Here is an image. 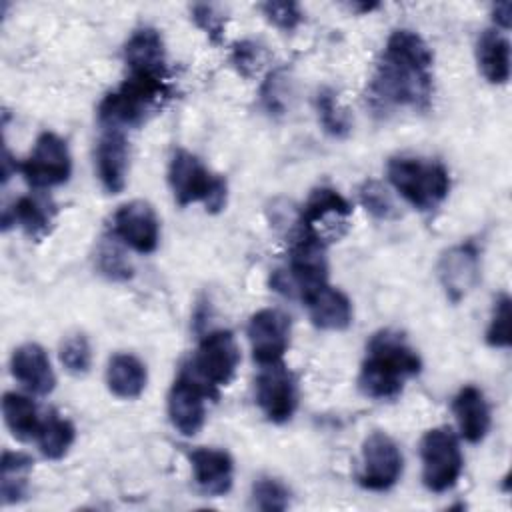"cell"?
Listing matches in <instances>:
<instances>
[{"mask_svg":"<svg viewBox=\"0 0 512 512\" xmlns=\"http://www.w3.org/2000/svg\"><path fill=\"white\" fill-rule=\"evenodd\" d=\"M510 296L508 294H500L494 302V308H492V316H490V322H488V328H486V342L488 346L492 348H508L510 342H512V336H510Z\"/></svg>","mask_w":512,"mask_h":512,"instance_id":"cell-31","label":"cell"},{"mask_svg":"<svg viewBox=\"0 0 512 512\" xmlns=\"http://www.w3.org/2000/svg\"><path fill=\"white\" fill-rule=\"evenodd\" d=\"M240 364V348L230 330H212L198 342L190 360V372L212 392L228 386Z\"/></svg>","mask_w":512,"mask_h":512,"instance_id":"cell-7","label":"cell"},{"mask_svg":"<svg viewBox=\"0 0 512 512\" xmlns=\"http://www.w3.org/2000/svg\"><path fill=\"white\" fill-rule=\"evenodd\" d=\"M148 382L146 366L140 358L128 352H118L110 356L106 366V386L108 390L122 400L138 398Z\"/></svg>","mask_w":512,"mask_h":512,"instance_id":"cell-23","label":"cell"},{"mask_svg":"<svg viewBox=\"0 0 512 512\" xmlns=\"http://www.w3.org/2000/svg\"><path fill=\"white\" fill-rule=\"evenodd\" d=\"M432 50L408 28L394 30L370 82V100L378 110L392 106L428 108L432 96Z\"/></svg>","mask_w":512,"mask_h":512,"instance_id":"cell-1","label":"cell"},{"mask_svg":"<svg viewBox=\"0 0 512 512\" xmlns=\"http://www.w3.org/2000/svg\"><path fill=\"white\" fill-rule=\"evenodd\" d=\"M194 482L206 496H224L232 490L234 462L228 452L218 448H196L188 454Z\"/></svg>","mask_w":512,"mask_h":512,"instance_id":"cell-17","label":"cell"},{"mask_svg":"<svg viewBox=\"0 0 512 512\" xmlns=\"http://www.w3.org/2000/svg\"><path fill=\"white\" fill-rule=\"evenodd\" d=\"M124 62L130 74L166 76V50L160 32L152 26L134 30L124 44Z\"/></svg>","mask_w":512,"mask_h":512,"instance_id":"cell-20","label":"cell"},{"mask_svg":"<svg viewBox=\"0 0 512 512\" xmlns=\"http://www.w3.org/2000/svg\"><path fill=\"white\" fill-rule=\"evenodd\" d=\"M476 60L482 76L490 84H506L510 78V42L498 30L490 28L478 36Z\"/></svg>","mask_w":512,"mask_h":512,"instance_id":"cell-24","label":"cell"},{"mask_svg":"<svg viewBox=\"0 0 512 512\" xmlns=\"http://www.w3.org/2000/svg\"><path fill=\"white\" fill-rule=\"evenodd\" d=\"M452 412H454L460 436L466 442L478 444L486 438L492 416H490L488 400L478 386L474 384L462 386L452 400Z\"/></svg>","mask_w":512,"mask_h":512,"instance_id":"cell-19","label":"cell"},{"mask_svg":"<svg viewBox=\"0 0 512 512\" xmlns=\"http://www.w3.org/2000/svg\"><path fill=\"white\" fill-rule=\"evenodd\" d=\"M2 414L14 438L18 440L36 438L42 420L38 416V408L32 402V398L18 392H6L2 398Z\"/></svg>","mask_w":512,"mask_h":512,"instance_id":"cell-25","label":"cell"},{"mask_svg":"<svg viewBox=\"0 0 512 512\" xmlns=\"http://www.w3.org/2000/svg\"><path fill=\"white\" fill-rule=\"evenodd\" d=\"M422 360L400 332L380 330L366 344L358 388L372 400H396L406 380L418 376Z\"/></svg>","mask_w":512,"mask_h":512,"instance_id":"cell-2","label":"cell"},{"mask_svg":"<svg viewBox=\"0 0 512 512\" xmlns=\"http://www.w3.org/2000/svg\"><path fill=\"white\" fill-rule=\"evenodd\" d=\"M260 10L268 22L284 32H292L302 22V10L296 2H266Z\"/></svg>","mask_w":512,"mask_h":512,"instance_id":"cell-35","label":"cell"},{"mask_svg":"<svg viewBox=\"0 0 512 512\" xmlns=\"http://www.w3.org/2000/svg\"><path fill=\"white\" fill-rule=\"evenodd\" d=\"M34 460L24 452L4 450L2 454V478H0V494L4 504H16L26 496V476L32 468Z\"/></svg>","mask_w":512,"mask_h":512,"instance_id":"cell-27","label":"cell"},{"mask_svg":"<svg viewBox=\"0 0 512 512\" xmlns=\"http://www.w3.org/2000/svg\"><path fill=\"white\" fill-rule=\"evenodd\" d=\"M420 460H422V482L434 492L442 494L456 486L464 456L460 440L450 426H436L424 432L420 440Z\"/></svg>","mask_w":512,"mask_h":512,"instance_id":"cell-6","label":"cell"},{"mask_svg":"<svg viewBox=\"0 0 512 512\" xmlns=\"http://www.w3.org/2000/svg\"><path fill=\"white\" fill-rule=\"evenodd\" d=\"M168 184L178 206L202 202L206 212L216 214L226 206L228 186L218 174H212L198 156L188 150H176L168 164Z\"/></svg>","mask_w":512,"mask_h":512,"instance_id":"cell-5","label":"cell"},{"mask_svg":"<svg viewBox=\"0 0 512 512\" xmlns=\"http://www.w3.org/2000/svg\"><path fill=\"white\" fill-rule=\"evenodd\" d=\"M360 202L374 218L388 220L396 214V208L388 190L376 180H366L360 186Z\"/></svg>","mask_w":512,"mask_h":512,"instance_id":"cell-33","label":"cell"},{"mask_svg":"<svg viewBox=\"0 0 512 512\" xmlns=\"http://www.w3.org/2000/svg\"><path fill=\"white\" fill-rule=\"evenodd\" d=\"M302 302L308 308L312 324L320 330L340 332L352 324L354 310L350 298L338 288H332L330 284H324L322 288L314 290Z\"/></svg>","mask_w":512,"mask_h":512,"instance_id":"cell-21","label":"cell"},{"mask_svg":"<svg viewBox=\"0 0 512 512\" xmlns=\"http://www.w3.org/2000/svg\"><path fill=\"white\" fill-rule=\"evenodd\" d=\"M402 470L404 456L394 438L382 430L370 432L360 450V468L356 474L358 484L372 492H384L400 480Z\"/></svg>","mask_w":512,"mask_h":512,"instance_id":"cell-9","label":"cell"},{"mask_svg":"<svg viewBox=\"0 0 512 512\" xmlns=\"http://www.w3.org/2000/svg\"><path fill=\"white\" fill-rule=\"evenodd\" d=\"M96 266L100 274L106 276L108 280L120 282L132 278V266L114 242H102V246L96 252Z\"/></svg>","mask_w":512,"mask_h":512,"instance_id":"cell-32","label":"cell"},{"mask_svg":"<svg viewBox=\"0 0 512 512\" xmlns=\"http://www.w3.org/2000/svg\"><path fill=\"white\" fill-rule=\"evenodd\" d=\"M166 76L130 74L116 90L108 92L98 106V120L104 128H132L146 122L148 114L168 98Z\"/></svg>","mask_w":512,"mask_h":512,"instance_id":"cell-3","label":"cell"},{"mask_svg":"<svg viewBox=\"0 0 512 512\" xmlns=\"http://www.w3.org/2000/svg\"><path fill=\"white\" fill-rule=\"evenodd\" d=\"M12 376L34 396H48L56 386V376L46 350L36 342H26L12 352Z\"/></svg>","mask_w":512,"mask_h":512,"instance_id":"cell-18","label":"cell"},{"mask_svg":"<svg viewBox=\"0 0 512 512\" xmlns=\"http://www.w3.org/2000/svg\"><path fill=\"white\" fill-rule=\"evenodd\" d=\"M20 174L34 190H48L68 182L72 174V156L66 140L54 132H42L28 158L18 164Z\"/></svg>","mask_w":512,"mask_h":512,"instance_id":"cell-8","label":"cell"},{"mask_svg":"<svg viewBox=\"0 0 512 512\" xmlns=\"http://www.w3.org/2000/svg\"><path fill=\"white\" fill-rule=\"evenodd\" d=\"M218 394L182 368L168 392V418L182 436H196L206 422V400Z\"/></svg>","mask_w":512,"mask_h":512,"instance_id":"cell-11","label":"cell"},{"mask_svg":"<svg viewBox=\"0 0 512 512\" xmlns=\"http://www.w3.org/2000/svg\"><path fill=\"white\" fill-rule=\"evenodd\" d=\"M56 216V206L50 198L40 194L20 196L12 208L4 210V228L18 224L26 236L40 240L50 232V226Z\"/></svg>","mask_w":512,"mask_h":512,"instance_id":"cell-22","label":"cell"},{"mask_svg":"<svg viewBox=\"0 0 512 512\" xmlns=\"http://www.w3.org/2000/svg\"><path fill=\"white\" fill-rule=\"evenodd\" d=\"M230 62L242 76L250 78L260 70V66L264 62V48L254 40L236 42L232 48V54H230Z\"/></svg>","mask_w":512,"mask_h":512,"instance_id":"cell-34","label":"cell"},{"mask_svg":"<svg viewBox=\"0 0 512 512\" xmlns=\"http://www.w3.org/2000/svg\"><path fill=\"white\" fill-rule=\"evenodd\" d=\"M438 280L450 302L458 304L476 286L480 278V252L478 246L468 240L448 248L436 266Z\"/></svg>","mask_w":512,"mask_h":512,"instance_id":"cell-15","label":"cell"},{"mask_svg":"<svg viewBox=\"0 0 512 512\" xmlns=\"http://www.w3.org/2000/svg\"><path fill=\"white\" fill-rule=\"evenodd\" d=\"M510 12H512L510 2H500L494 6V22L498 28L502 30L510 28Z\"/></svg>","mask_w":512,"mask_h":512,"instance_id":"cell-37","label":"cell"},{"mask_svg":"<svg viewBox=\"0 0 512 512\" xmlns=\"http://www.w3.org/2000/svg\"><path fill=\"white\" fill-rule=\"evenodd\" d=\"M246 334L260 366L280 362L290 344V316L278 308H262L250 316Z\"/></svg>","mask_w":512,"mask_h":512,"instance_id":"cell-14","label":"cell"},{"mask_svg":"<svg viewBox=\"0 0 512 512\" xmlns=\"http://www.w3.org/2000/svg\"><path fill=\"white\" fill-rule=\"evenodd\" d=\"M112 234L138 254H150L160 240V220L152 204L130 200L122 204L112 218Z\"/></svg>","mask_w":512,"mask_h":512,"instance_id":"cell-13","label":"cell"},{"mask_svg":"<svg viewBox=\"0 0 512 512\" xmlns=\"http://www.w3.org/2000/svg\"><path fill=\"white\" fill-rule=\"evenodd\" d=\"M254 392H256L258 408L274 424L288 422L296 412V406H298L296 380L282 360L260 366V372L254 382Z\"/></svg>","mask_w":512,"mask_h":512,"instance_id":"cell-12","label":"cell"},{"mask_svg":"<svg viewBox=\"0 0 512 512\" xmlns=\"http://www.w3.org/2000/svg\"><path fill=\"white\" fill-rule=\"evenodd\" d=\"M316 110H318V120L324 128L334 138H344L350 132V116L346 108L338 102V96L330 88H322L316 94Z\"/></svg>","mask_w":512,"mask_h":512,"instance_id":"cell-28","label":"cell"},{"mask_svg":"<svg viewBox=\"0 0 512 512\" xmlns=\"http://www.w3.org/2000/svg\"><path fill=\"white\" fill-rule=\"evenodd\" d=\"M60 362L64 370L72 376H84L88 374L92 366V348L84 334H72L60 344Z\"/></svg>","mask_w":512,"mask_h":512,"instance_id":"cell-30","label":"cell"},{"mask_svg":"<svg viewBox=\"0 0 512 512\" xmlns=\"http://www.w3.org/2000/svg\"><path fill=\"white\" fill-rule=\"evenodd\" d=\"M252 506L264 512H282L290 506V490L272 476H262L252 484Z\"/></svg>","mask_w":512,"mask_h":512,"instance_id":"cell-29","label":"cell"},{"mask_svg":"<svg viewBox=\"0 0 512 512\" xmlns=\"http://www.w3.org/2000/svg\"><path fill=\"white\" fill-rule=\"evenodd\" d=\"M96 176L108 194H120L126 188L130 148L126 134L116 128H106L98 140L94 154Z\"/></svg>","mask_w":512,"mask_h":512,"instance_id":"cell-16","label":"cell"},{"mask_svg":"<svg viewBox=\"0 0 512 512\" xmlns=\"http://www.w3.org/2000/svg\"><path fill=\"white\" fill-rule=\"evenodd\" d=\"M352 214L350 202L334 188H314L300 212V232L316 236L324 244L340 238L348 228Z\"/></svg>","mask_w":512,"mask_h":512,"instance_id":"cell-10","label":"cell"},{"mask_svg":"<svg viewBox=\"0 0 512 512\" xmlns=\"http://www.w3.org/2000/svg\"><path fill=\"white\" fill-rule=\"evenodd\" d=\"M386 178L392 188L416 210L438 208L450 192V174L436 160L394 156L386 164Z\"/></svg>","mask_w":512,"mask_h":512,"instance_id":"cell-4","label":"cell"},{"mask_svg":"<svg viewBox=\"0 0 512 512\" xmlns=\"http://www.w3.org/2000/svg\"><path fill=\"white\" fill-rule=\"evenodd\" d=\"M192 20L198 28H202L208 38L218 44L224 34V16L210 4H194L192 6Z\"/></svg>","mask_w":512,"mask_h":512,"instance_id":"cell-36","label":"cell"},{"mask_svg":"<svg viewBox=\"0 0 512 512\" xmlns=\"http://www.w3.org/2000/svg\"><path fill=\"white\" fill-rule=\"evenodd\" d=\"M76 430L74 424L56 412H50L48 418L42 420L40 430L36 434V444L44 458L48 460H60L68 454L70 446L74 444Z\"/></svg>","mask_w":512,"mask_h":512,"instance_id":"cell-26","label":"cell"}]
</instances>
